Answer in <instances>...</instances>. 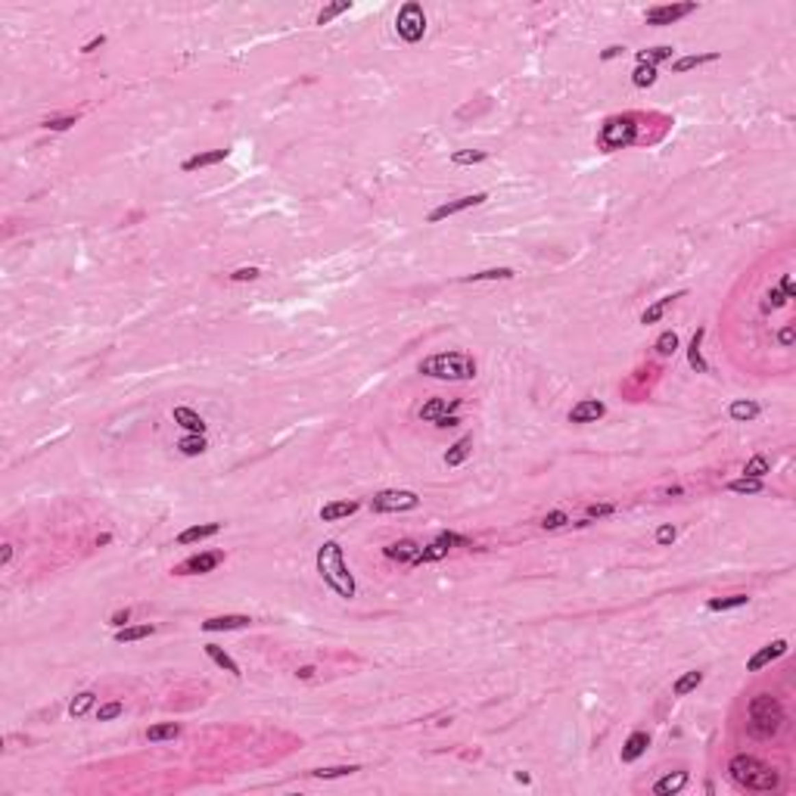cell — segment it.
<instances>
[{"label":"cell","instance_id":"cell-1","mask_svg":"<svg viewBox=\"0 0 796 796\" xmlns=\"http://www.w3.org/2000/svg\"><path fill=\"white\" fill-rule=\"evenodd\" d=\"M314 563H317V575L324 579V585L330 591H336L345 601L355 597L358 585H355V575L349 573V563H345V554L339 547V541H324V545L317 547Z\"/></svg>","mask_w":796,"mask_h":796},{"label":"cell","instance_id":"cell-7","mask_svg":"<svg viewBox=\"0 0 796 796\" xmlns=\"http://www.w3.org/2000/svg\"><path fill=\"white\" fill-rule=\"evenodd\" d=\"M420 507V495L411 488H386L377 492L371 498V510L373 513H408Z\"/></svg>","mask_w":796,"mask_h":796},{"label":"cell","instance_id":"cell-59","mask_svg":"<svg viewBox=\"0 0 796 796\" xmlns=\"http://www.w3.org/2000/svg\"><path fill=\"white\" fill-rule=\"evenodd\" d=\"M314 672H317L314 666H302V669L296 672V678H302V682H311V678H314Z\"/></svg>","mask_w":796,"mask_h":796},{"label":"cell","instance_id":"cell-37","mask_svg":"<svg viewBox=\"0 0 796 796\" xmlns=\"http://www.w3.org/2000/svg\"><path fill=\"white\" fill-rule=\"evenodd\" d=\"M355 771H361L358 765H330V769H311V778H317V781H336V778H349L355 775Z\"/></svg>","mask_w":796,"mask_h":796},{"label":"cell","instance_id":"cell-49","mask_svg":"<svg viewBox=\"0 0 796 796\" xmlns=\"http://www.w3.org/2000/svg\"><path fill=\"white\" fill-rule=\"evenodd\" d=\"M262 277V271L256 268V264H249V268H236L234 274H230V280L234 284H249V280H258Z\"/></svg>","mask_w":796,"mask_h":796},{"label":"cell","instance_id":"cell-19","mask_svg":"<svg viewBox=\"0 0 796 796\" xmlns=\"http://www.w3.org/2000/svg\"><path fill=\"white\" fill-rule=\"evenodd\" d=\"M684 296H688V293H684V290H678V293H672V296H662V299H656L654 305H647V308L641 311V324H656V321H660V317L666 314V311L672 308V305L678 302V299H684Z\"/></svg>","mask_w":796,"mask_h":796},{"label":"cell","instance_id":"cell-60","mask_svg":"<svg viewBox=\"0 0 796 796\" xmlns=\"http://www.w3.org/2000/svg\"><path fill=\"white\" fill-rule=\"evenodd\" d=\"M513 778H517V781H520V784H529V781H532V778H529L526 771H517V775H513Z\"/></svg>","mask_w":796,"mask_h":796},{"label":"cell","instance_id":"cell-5","mask_svg":"<svg viewBox=\"0 0 796 796\" xmlns=\"http://www.w3.org/2000/svg\"><path fill=\"white\" fill-rule=\"evenodd\" d=\"M632 143H638V115H610L607 122L597 131V147L604 153H616V149H628Z\"/></svg>","mask_w":796,"mask_h":796},{"label":"cell","instance_id":"cell-45","mask_svg":"<svg viewBox=\"0 0 796 796\" xmlns=\"http://www.w3.org/2000/svg\"><path fill=\"white\" fill-rule=\"evenodd\" d=\"M787 305V299H784V293L778 290V286H771L769 293H765V299H762V311L769 314V311H778V308H784Z\"/></svg>","mask_w":796,"mask_h":796},{"label":"cell","instance_id":"cell-56","mask_svg":"<svg viewBox=\"0 0 796 796\" xmlns=\"http://www.w3.org/2000/svg\"><path fill=\"white\" fill-rule=\"evenodd\" d=\"M458 423H460V417H458V414H445V417H439V420H436V426H439V430H454V426H458Z\"/></svg>","mask_w":796,"mask_h":796},{"label":"cell","instance_id":"cell-41","mask_svg":"<svg viewBox=\"0 0 796 796\" xmlns=\"http://www.w3.org/2000/svg\"><path fill=\"white\" fill-rule=\"evenodd\" d=\"M486 159H488L486 149H454L451 153L454 165H480V162H486Z\"/></svg>","mask_w":796,"mask_h":796},{"label":"cell","instance_id":"cell-3","mask_svg":"<svg viewBox=\"0 0 796 796\" xmlns=\"http://www.w3.org/2000/svg\"><path fill=\"white\" fill-rule=\"evenodd\" d=\"M420 373L432 380H448V383H467L476 377V361L467 351H439L420 361Z\"/></svg>","mask_w":796,"mask_h":796},{"label":"cell","instance_id":"cell-27","mask_svg":"<svg viewBox=\"0 0 796 796\" xmlns=\"http://www.w3.org/2000/svg\"><path fill=\"white\" fill-rule=\"evenodd\" d=\"M448 551H451V547H445V545H442L439 538H436V541H430V545H426V547H420V551H417V557H414V560H411V567H426V563H439V560H442V557H445Z\"/></svg>","mask_w":796,"mask_h":796},{"label":"cell","instance_id":"cell-28","mask_svg":"<svg viewBox=\"0 0 796 796\" xmlns=\"http://www.w3.org/2000/svg\"><path fill=\"white\" fill-rule=\"evenodd\" d=\"M470 451H473V436H464V439H458L445 451V467H460L467 458H470Z\"/></svg>","mask_w":796,"mask_h":796},{"label":"cell","instance_id":"cell-31","mask_svg":"<svg viewBox=\"0 0 796 796\" xmlns=\"http://www.w3.org/2000/svg\"><path fill=\"white\" fill-rule=\"evenodd\" d=\"M719 60V53H694V56H682V60H675L672 62V72L675 75H684L691 72V69H700L706 66V62H715Z\"/></svg>","mask_w":796,"mask_h":796},{"label":"cell","instance_id":"cell-25","mask_svg":"<svg viewBox=\"0 0 796 796\" xmlns=\"http://www.w3.org/2000/svg\"><path fill=\"white\" fill-rule=\"evenodd\" d=\"M513 277H517L513 268H486V271H476V274L460 277V284H488V280H513Z\"/></svg>","mask_w":796,"mask_h":796},{"label":"cell","instance_id":"cell-36","mask_svg":"<svg viewBox=\"0 0 796 796\" xmlns=\"http://www.w3.org/2000/svg\"><path fill=\"white\" fill-rule=\"evenodd\" d=\"M749 597L747 594H728V597H712V601L706 604L712 613H725V610H737V607H747Z\"/></svg>","mask_w":796,"mask_h":796},{"label":"cell","instance_id":"cell-24","mask_svg":"<svg viewBox=\"0 0 796 796\" xmlns=\"http://www.w3.org/2000/svg\"><path fill=\"white\" fill-rule=\"evenodd\" d=\"M759 411H762V408L756 405V401H749V398H737V401L728 405V417L734 420V423H749V420L759 417Z\"/></svg>","mask_w":796,"mask_h":796},{"label":"cell","instance_id":"cell-13","mask_svg":"<svg viewBox=\"0 0 796 796\" xmlns=\"http://www.w3.org/2000/svg\"><path fill=\"white\" fill-rule=\"evenodd\" d=\"M460 408V398H430L423 408L417 411V417L423 420V423H436L439 417H445V414H454Z\"/></svg>","mask_w":796,"mask_h":796},{"label":"cell","instance_id":"cell-26","mask_svg":"<svg viewBox=\"0 0 796 796\" xmlns=\"http://www.w3.org/2000/svg\"><path fill=\"white\" fill-rule=\"evenodd\" d=\"M675 56V47H669V44H660V47H650V50H638L634 53V60H638V66H660V62L672 60Z\"/></svg>","mask_w":796,"mask_h":796},{"label":"cell","instance_id":"cell-16","mask_svg":"<svg viewBox=\"0 0 796 796\" xmlns=\"http://www.w3.org/2000/svg\"><path fill=\"white\" fill-rule=\"evenodd\" d=\"M647 747H650L647 731H632V734H628V741L622 743L619 759H622V762H638V759L647 753Z\"/></svg>","mask_w":796,"mask_h":796},{"label":"cell","instance_id":"cell-44","mask_svg":"<svg viewBox=\"0 0 796 796\" xmlns=\"http://www.w3.org/2000/svg\"><path fill=\"white\" fill-rule=\"evenodd\" d=\"M122 712H125V703H119V700L103 703V706L97 709V722H115Z\"/></svg>","mask_w":796,"mask_h":796},{"label":"cell","instance_id":"cell-17","mask_svg":"<svg viewBox=\"0 0 796 796\" xmlns=\"http://www.w3.org/2000/svg\"><path fill=\"white\" fill-rule=\"evenodd\" d=\"M691 775L688 771H669V775H662L660 781L654 784V796H675V793H682L684 787H688Z\"/></svg>","mask_w":796,"mask_h":796},{"label":"cell","instance_id":"cell-35","mask_svg":"<svg viewBox=\"0 0 796 796\" xmlns=\"http://www.w3.org/2000/svg\"><path fill=\"white\" fill-rule=\"evenodd\" d=\"M94 703H97L94 691H82V694L72 697V703H69V715H72V719H82V715H88L90 709H94Z\"/></svg>","mask_w":796,"mask_h":796},{"label":"cell","instance_id":"cell-50","mask_svg":"<svg viewBox=\"0 0 796 796\" xmlns=\"http://www.w3.org/2000/svg\"><path fill=\"white\" fill-rule=\"evenodd\" d=\"M654 538H656V545H660V547H669V545H672L675 538H678V529H675L672 523H666V526H660V529H656V535H654Z\"/></svg>","mask_w":796,"mask_h":796},{"label":"cell","instance_id":"cell-22","mask_svg":"<svg viewBox=\"0 0 796 796\" xmlns=\"http://www.w3.org/2000/svg\"><path fill=\"white\" fill-rule=\"evenodd\" d=\"M227 153H230V149H209V153H196V156H190V159H184V165H181V169H184V171L209 169V165H218V162H224V159H227Z\"/></svg>","mask_w":796,"mask_h":796},{"label":"cell","instance_id":"cell-32","mask_svg":"<svg viewBox=\"0 0 796 796\" xmlns=\"http://www.w3.org/2000/svg\"><path fill=\"white\" fill-rule=\"evenodd\" d=\"M206 656H209V660L215 662L218 669H224V672H230V675H234V678H240V675H243V672H240V666H236V662L230 660V656L224 654L221 647H218V644H206Z\"/></svg>","mask_w":796,"mask_h":796},{"label":"cell","instance_id":"cell-30","mask_svg":"<svg viewBox=\"0 0 796 796\" xmlns=\"http://www.w3.org/2000/svg\"><path fill=\"white\" fill-rule=\"evenodd\" d=\"M206 448H209V442H206V436H199V432H187V436L177 442V451H181L184 458H199Z\"/></svg>","mask_w":796,"mask_h":796},{"label":"cell","instance_id":"cell-18","mask_svg":"<svg viewBox=\"0 0 796 796\" xmlns=\"http://www.w3.org/2000/svg\"><path fill=\"white\" fill-rule=\"evenodd\" d=\"M171 417H175V423L181 426L184 432H199V436H206V420L199 417V414H196L193 408L177 405L175 411H171Z\"/></svg>","mask_w":796,"mask_h":796},{"label":"cell","instance_id":"cell-48","mask_svg":"<svg viewBox=\"0 0 796 796\" xmlns=\"http://www.w3.org/2000/svg\"><path fill=\"white\" fill-rule=\"evenodd\" d=\"M75 122H78V115H53V119L44 122V128L47 131H69Z\"/></svg>","mask_w":796,"mask_h":796},{"label":"cell","instance_id":"cell-39","mask_svg":"<svg viewBox=\"0 0 796 796\" xmlns=\"http://www.w3.org/2000/svg\"><path fill=\"white\" fill-rule=\"evenodd\" d=\"M725 488L734 495H759L762 492V480H749V476H741V480H731L725 482Z\"/></svg>","mask_w":796,"mask_h":796},{"label":"cell","instance_id":"cell-46","mask_svg":"<svg viewBox=\"0 0 796 796\" xmlns=\"http://www.w3.org/2000/svg\"><path fill=\"white\" fill-rule=\"evenodd\" d=\"M616 513V504H610V501H604V504H588L585 510V520H604V517H613Z\"/></svg>","mask_w":796,"mask_h":796},{"label":"cell","instance_id":"cell-10","mask_svg":"<svg viewBox=\"0 0 796 796\" xmlns=\"http://www.w3.org/2000/svg\"><path fill=\"white\" fill-rule=\"evenodd\" d=\"M221 563H224L221 551H203V554L187 557L184 563H177L171 573H175V575H206V573H212V569H218Z\"/></svg>","mask_w":796,"mask_h":796},{"label":"cell","instance_id":"cell-9","mask_svg":"<svg viewBox=\"0 0 796 796\" xmlns=\"http://www.w3.org/2000/svg\"><path fill=\"white\" fill-rule=\"evenodd\" d=\"M488 199V193H470V196H458V199H451V203H442V206H436V209L426 215V221L430 224H439V221H445V218H451V215H460V212H467V209H476V206H482Z\"/></svg>","mask_w":796,"mask_h":796},{"label":"cell","instance_id":"cell-43","mask_svg":"<svg viewBox=\"0 0 796 796\" xmlns=\"http://www.w3.org/2000/svg\"><path fill=\"white\" fill-rule=\"evenodd\" d=\"M632 84H634V88H654V84H656V69L654 66H634Z\"/></svg>","mask_w":796,"mask_h":796},{"label":"cell","instance_id":"cell-34","mask_svg":"<svg viewBox=\"0 0 796 796\" xmlns=\"http://www.w3.org/2000/svg\"><path fill=\"white\" fill-rule=\"evenodd\" d=\"M177 734H181V725H175V722H159V725H149V728H147V741L149 743L175 741Z\"/></svg>","mask_w":796,"mask_h":796},{"label":"cell","instance_id":"cell-42","mask_svg":"<svg viewBox=\"0 0 796 796\" xmlns=\"http://www.w3.org/2000/svg\"><path fill=\"white\" fill-rule=\"evenodd\" d=\"M349 10H351V3H349V0H339V3H330V7H324V10H321L314 22H317V25H330V22L336 19V16L349 13Z\"/></svg>","mask_w":796,"mask_h":796},{"label":"cell","instance_id":"cell-38","mask_svg":"<svg viewBox=\"0 0 796 796\" xmlns=\"http://www.w3.org/2000/svg\"><path fill=\"white\" fill-rule=\"evenodd\" d=\"M769 473H771V464L765 454H753V458L747 460V467H743V476H749V480H762Z\"/></svg>","mask_w":796,"mask_h":796},{"label":"cell","instance_id":"cell-57","mask_svg":"<svg viewBox=\"0 0 796 796\" xmlns=\"http://www.w3.org/2000/svg\"><path fill=\"white\" fill-rule=\"evenodd\" d=\"M103 44H106V34H97V38H90V41L82 47V53H94V50H100Z\"/></svg>","mask_w":796,"mask_h":796},{"label":"cell","instance_id":"cell-33","mask_svg":"<svg viewBox=\"0 0 796 796\" xmlns=\"http://www.w3.org/2000/svg\"><path fill=\"white\" fill-rule=\"evenodd\" d=\"M700 684H703V672H700V669H691V672H684L682 678L672 684V694L675 697H688L691 691H697Z\"/></svg>","mask_w":796,"mask_h":796},{"label":"cell","instance_id":"cell-4","mask_svg":"<svg viewBox=\"0 0 796 796\" xmlns=\"http://www.w3.org/2000/svg\"><path fill=\"white\" fill-rule=\"evenodd\" d=\"M747 728L753 737L769 741L784 728V706L771 694H756L747 706Z\"/></svg>","mask_w":796,"mask_h":796},{"label":"cell","instance_id":"cell-2","mask_svg":"<svg viewBox=\"0 0 796 796\" xmlns=\"http://www.w3.org/2000/svg\"><path fill=\"white\" fill-rule=\"evenodd\" d=\"M728 775L737 787L753 790V793H775L781 790V775H778L771 765H765L762 759L747 753H737L728 762Z\"/></svg>","mask_w":796,"mask_h":796},{"label":"cell","instance_id":"cell-55","mask_svg":"<svg viewBox=\"0 0 796 796\" xmlns=\"http://www.w3.org/2000/svg\"><path fill=\"white\" fill-rule=\"evenodd\" d=\"M622 53H625V47H622V44H610L607 50H601V60L610 62V60H616V56H622Z\"/></svg>","mask_w":796,"mask_h":796},{"label":"cell","instance_id":"cell-23","mask_svg":"<svg viewBox=\"0 0 796 796\" xmlns=\"http://www.w3.org/2000/svg\"><path fill=\"white\" fill-rule=\"evenodd\" d=\"M221 532V523H199V526H190L177 535V545H196V541H206L212 535Z\"/></svg>","mask_w":796,"mask_h":796},{"label":"cell","instance_id":"cell-15","mask_svg":"<svg viewBox=\"0 0 796 796\" xmlns=\"http://www.w3.org/2000/svg\"><path fill=\"white\" fill-rule=\"evenodd\" d=\"M249 616L243 613H224V616H209L203 622V632H234V628H246L249 625Z\"/></svg>","mask_w":796,"mask_h":796},{"label":"cell","instance_id":"cell-40","mask_svg":"<svg viewBox=\"0 0 796 796\" xmlns=\"http://www.w3.org/2000/svg\"><path fill=\"white\" fill-rule=\"evenodd\" d=\"M654 349H656V355H660V358H672L675 351H678V333H675V330L660 333L656 343H654Z\"/></svg>","mask_w":796,"mask_h":796},{"label":"cell","instance_id":"cell-58","mask_svg":"<svg viewBox=\"0 0 796 796\" xmlns=\"http://www.w3.org/2000/svg\"><path fill=\"white\" fill-rule=\"evenodd\" d=\"M13 560V545H0V567H10Z\"/></svg>","mask_w":796,"mask_h":796},{"label":"cell","instance_id":"cell-52","mask_svg":"<svg viewBox=\"0 0 796 796\" xmlns=\"http://www.w3.org/2000/svg\"><path fill=\"white\" fill-rule=\"evenodd\" d=\"M793 339H796L793 324H784L781 330H778V343H781V349H793Z\"/></svg>","mask_w":796,"mask_h":796},{"label":"cell","instance_id":"cell-53","mask_svg":"<svg viewBox=\"0 0 796 796\" xmlns=\"http://www.w3.org/2000/svg\"><path fill=\"white\" fill-rule=\"evenodd\" d=\"M778 290H781V293H784V299H787V302H790V299H793V296H796V284H793V274H784V277H781V286H778Z\"/></svg>","mask_w":796,"mask_h":796},{"label":"cell","instance_id":"cell-20","mask_svg":"<svg viewBox=\"0 0 796 796\" xmlns=\"http://www.w3.org/2000/svg\"><path fill=\"white\" fill-rule=\"evenodd\" d=\"M358 501H330V504H324L321 510H317V517L324 523H336V520H345V517H351V513L358 510Z\"/></svg>","mask_w":796,"mask_h":796},{"label":"cell","instance_id":"cell-29","mask_svg":"<svg viewBox=\"0 0 796 796\" xmlns=\"http://www.w3.org/2000/svg\"><path fill=\"white\" fill-rule=\"evenodd\" d=\"M156 632V625H125V628H115V641L119 644H134V641H143V638H149V634Z\"/></svg>","mask_w":796,"mask_h":796},{"label":"cell","instance_id":"cell-51","mask_svg":"<svg viewBox=\"0 0 796 796\" xmlns=\"http://www.w3.org/2000/svg\"><path fill=\"white\" fill-rule=\"evenodd\" d=\"M436 538L445 547H470V538H467V535H458V532H439Z\"/></svg>","mask_w":796,"mask_h":796},{"label":"cell","instance_id":"cell-8","mask_svg":"<svg viewBox=\"0 0 796 796\" xmlns=\"http://www.w3.org/2000/svg\"><path fill=\"white\" fill-rule=\"evenodd\" d=\"M697 10L694 0H682V3H660V7H650L647 13H644V22L647 25H675L678 19H684V16H691Z\"/></svg>","mask_w":796,"mask_h":796},{"label":"cell","instance_id":"cell-6","mask_svg":"<svg viewBox=\"0 0 796 796\" xmlns=\"http://www.w3.org/2000/svg\"><path fill=\"white\" fill-rule=\"evenodd\" d=\"M395 32H398V38H401L405 44L423 41V34H426V13H423V7H420L417 0H408L405 7L398 10V16H395Z\"/></svg>","mask_w":796,"mask_h":796},{"label":"cell","instance_id":"cell-11","mask_svg":"<svg viewBox=\"0 0 796 796\" xmlns=\"http://www.w3.org/2000/svg\"><path fill=\"white\" fill-rule=\"evenodd\" d=\"M607 414V405L601 398H582L569 408V423H597Z\"/></svg>","mask_w":796,"mask_h":796},{"label":"cell","instance_id":"cell-12","mask_svg":"<svg viewBox=\"0 0 796 796\" xmlns=\"http://www.w3.org/2000/svg\"><path fill=\"white\" fill-rule=\"evenodd\" d=\"M787 654V641L784 638H778V641H771V644H765L762 650H756L753 656L747 660V672H762L769 662H775V660H781V656Z\"/></svg>","mask_w":796,"mask_h":796},{"label":"cell","instance_id":"cell-47","mask_svg":"<svg viewBox=\"0 0 796 796\" xmlns=\"http://www.w3.org/2000/svg\"><path fill=\"white\" fill-rule=\"evenodd\" d=\"M567 523H569V517L563 510H551L545 520H541V529H545V532H554V529H563Z\"/></svg>","mask_w":796,"mask_h":796},{"label":"cell","instance_id":"cell-14","mask_svg":"<svg viewBox=\"0 0 796 796\" xmlns=\"http://www.w3.org/2000/svg\"><path fill=\"white\" fill-rule=\"evenodd\" d=\"M417 551H420V545L414 538H398V541H392V545L383 547V557H386V560L408 563V567H411V560L417 557Z\"/></svg>","mask_w":796,"mask_h":796},{"label":"cell","instance_id":"cell-21","mask_svg":"<svg viewBox=\"0 0 796 796\" xmlns=\"http://www.w3.org/2000/svg\"><path fill=\"white\" fill-rule=\"evenodd\" d=\"M703 336H706V327H700L691 336V345H688V364L697 373H709V364H706V358H703Z\"/></svg>","mask_w":796,"mask_h":796},{"label":"cell","instance_id":"cell-54","mask_svg":"<svg viewBox=\"0 0 796 796\" xmlns=\"http://www.w3.org/2000/svg\"><path fill=\"white\" fill-rule=\"evenodd\" d=\"M131 622V610H115L112 616H109V625H115V628H125Z\"/></svg>","mask_w":796,"mask_h":796}]
</instances>
